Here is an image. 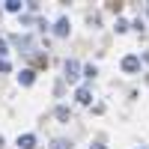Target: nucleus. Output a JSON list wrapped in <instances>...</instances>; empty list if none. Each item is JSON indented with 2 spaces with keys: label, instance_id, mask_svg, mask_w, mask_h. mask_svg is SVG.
I'll return each mask as SVG.
<instances>
[{
  "label": "nucleus",
  "instance_id": "1",
  "mask_svg": "<svg viewBox=\"0 0 149 149\" xmlns=\"http://www.w3.org/2000/svg\"><path fill=\"white\" fill-rule=\"evenodd\" d=\"M78 69H81V66H78V60H66L63 72H66V81H69V84H74V81L81 78V74H78Z\"/></svg>",
  "mask_w": 149,
  "mask_h": 149
},
{
  "label": "nucleus",
  "instance_id": "2",
  "mask_svg": "<svg viewBox=\"0 0 149 149\" xmlns=\"http://www.w3.org/2000/svg\"><path fill=\"white\" fill-rule=\"evenodd\" d=\"M140 69V57H134V54H128V57H122V72H128V74H134Z\"/></svg>",
  "mask_w": 149,
  "mask_h": 149
},
{
  "label": "nucleus",
  "instance_id": "3",
  "mask_svg": "<svg viewBox=\"0 0 149 149\" xmlns=\"http://www.w3.org/2000/svg\"><path fill=\"white\" fill-rule=\"evenodd\" d=\"M69 30H72V24H69V18H57V24H54V36H69Z\"/></svg>",
  "mask_w": 149,
  "mask_h": 149
},
{
  "label": "nucleus",
  "instance_id": "4",
  "mask_svg": "<svg viewBox=\"0 0 149 149\" xmlns=\"http://www.w3.org/2000/svg\"><path fill=\"white\" fill-rule=\"evenodd\" d=\"M12 42H15L24 54H30V48H33V39H30V36H12Z\"/></svg>",
  "mask_w": 149,
  "mask_h": 149
},
{
  "label": "nucleus",
  "instance_id": "5",
  "mask_svg": "<svg viewBox=\"0 0 149 149\" xmlns=\"http://www.w3.org/2000/svg\"><path fill=\"white\" fill-rule=\"evenodd\" d=\"M33 81H36V72H33V69H21V74H18V84H21V86H30Z\"/></svg>",
  "mask_w": 149,
  "mask_h": 149
},
{
  "label": "nucleus",
  "instance_id": "6",
  "mask_svg": "<svg viewBox=\"0 0 149 149\" xmlns=\"http://www.w3.org/2000/svg\"><path fill=\"white\" fill-rule=\"evenodd\" d=\"M33 146H36L33 134H21V137H18V149H33Z\"/></svg>",
  "mask_w": 149,
  "mask_h": 149
},
{
  "label": "nucleus",
  "instance_id": "7",
  "mask_svg": "<svg viewBox=\"0 0 149 149\" xmlns=\"http://www.w3.org/2000/svg\"><path fill=\"white\" fill-rule=\"evenodd\" d=\"M74 98H78L81 104H90V102H93V93L86 90V86H81V90H78V95H74Z\"/></svg>",
  "mask_w": 149,
  "mask_h": 149
},
{
  "label": "nucleus",
  "instance_id": "8",
  "mask_svg": "<svg viewBox=\"0 0 149 149\" xmlns=\"http://www.w3.org/2000/svg\"><path fill=\"white\" fill-rule=\"evenodd\" d=\"M54 113H57V119H60V122H69V119H72V110H69V107H63V104H60Z\"/></svg>",
  "mask_w": 149,
  "mask_h": 149
},
{
  "label": "nucleus",
  "instance_id": "9",
  "mask_svg": "<svg viewBox=\"0 0 149 149\" xmlns=\"http://www.w3.org/2000/svg\"><path fill=\"white\" fill-rule=\"evenodd\" d=\"M21 9H24L21 0H6V12H21Z\"/></svg>",
  "mask_w": 149,
  "mask_h": 149
},
{
  "label": "nucleus",
  "instance_id": "10",
  "mask_svg": "<svg viewBox=\"0 0 149 149\" xmlns=\"http://www.w3.org/2000/svg\"><path fill=\"white\" fill-rule=\"evenodd\" d=\"M51 149H72V143H69V140H60V137H57V140L51 143Z\"/></svg>",
  "mask_w": 149,
  "mask_h": 149
},
{
  "label": "nucleus",
  "instance_id": "11",
  "mask_svg": "<svg viewBox=\"0 0 149 149\" xmlns=\"http://www.w3.org/2000/svg\"><path fill=\"white\" fill-rule=\"evenodd\" d=\"M95 74H98V69H95V66H86V69H84V78H90V81H93Z\"/></svg>",
  "mask_w": 149,
  "mask_h": 149
},
{
  "label": "nucleus",
  "instance_id": "12",
  "mask_svg": "<svg viewBox=\"0 0 149 149\" xmlns=\"http://www.w3.org/2000/svg\"><path fill=\"white\" fill-rule=\"evenodd\" d=\"M125 30H128V21L119 18V21H116V33H125Z\"/></svg>",
  "mask_w": 149,
  "mask_h": 149
},
{
  "label": "nucleus",
  "instance_id": "13",
  "mask_svg": "<svg viewBox=\"0 0 149 149\" xmlns=\"http://www.w3.org/2000/svg\"><path fill=\"white\" fill-rule=\"evenodd\" d=\"M6 54H9V48H6V39H0V60H6Z\"/></svg>",
  "mask_w": 149,
  "mask_h": 149
},
{
  "label": "nucleus",
  "instance_id": "14",
  "mask_svg": "<svg viewBox=\"0 0 149 149\" xmlns=\"http://www.w3.org/2000/svg\"><path fill=\"white\" fill-rule=\"evenodd\" d=\"M9 69H12V66H9V60H0V74H6Z\"/></svg>",
  "mask_w": 149,
  "mask_h": 149
},
{
  "label": "nucleus",
  "instance_id": "15",
  "mask_svg": "<svg viewBox=\"0 0 149 149\" xmlns=\"http://www.w3.org/2000/svg\"><path fill=\"white\" fill-rule=\"evenodd\" d=\"M93 149H104V146H102V143H95V146H93Z\"/></svg>",
  "mask_w": 149,
  "mask_h": 149
},
{
  "label": "nucleus",
  "instance_id": "16",
  "mask_svg": "<svg viewBox=\"0 0 149 149\" xmlns=\"http://www.w3.org/2000/svg\"><path fill=\"white\" fill-rule=\"evenodd\" d=\"M143 60H146V63H149V51H146V54H143Z\"/></svg>",
  "mask_w": 149,
  "mask_h": 149
},
{
  "label": "nucleus",
  "instance_id": "17",
  "mask_svg": "<svg viewBox=\"0 0 149 149\" xmlns=\"http://www.w3.org/2000/svg\"><path fill=\"white\" fill-rule=\"evenodd\" d=\"M146 15H149V9H146Z\"/></svg>",
  "mask_w": 149,
  "mask_h": 149
}]
</instances>
